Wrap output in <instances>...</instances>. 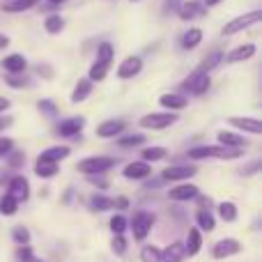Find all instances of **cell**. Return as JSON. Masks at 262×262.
Masks as SVG:
<instances>
[{"instance_id": "cell-47", "label": "cell", "mask_w": 262, "mask_h": 262, "mask_svg": "<svg viewBox=\"0 0 262 262\" xmlns=\"http://www.w3.org/2000/svg\"><path fill=\"white\" fill-rule=\"evenodd\" d=\"M260 166H262V163L260 161H253V163H251V166H246V168H242V175H253V172H258L260 170Z\"/></svg>"}, {"instance_id": "cell-46", "label": "cell", "mask_w": 262, "mask_h": 262, "mask_svg": "<svg viewBox=\"0 0 262 262\" xmlns=\"http://www.w3.org/2000/svg\"><path fill=\"white\" fill-rule=\"evenodd\" d=\"M12 149H14V140H12V138H5V136H0V157H7Z\"/></svg>"}, {"instance_id": "cell-11", "label": "cell", "mask_w": 262, "mask_h": 262, "mask_svg": "<svg viewBox=\"0 0 262 262\" xmlns=\"http://www.w3.org/2000/svg\"><path fill=\"white\" fill-rule=\"evenodd\" d=\"M195 175V166H170L161 172L163 182H182Z\"/></svg>"}, {"instance_id": "cell-53", "label": "cell", "mask_w": 262, "mask_h": 262, "mask_svg": "<svg viewBox=\"0 0 262 262\" xmlns=\"http://www.w3.org/2000/svg\"><path fill=\"white\" fill-rule=\"evenodd\" d=\"M9 46V37L7 35H0V49H7Z\"/></svg>"}, {"instance_id": "cell-40", "label": "cell", "mask_w": 262, "mask_h": 262, "mask_svg": "<svg viewBox=\"0 0 262 262\" xmlns=\"http://www.w3.org/2000/svg\"><path fill=\"white\" fill-rule=\"evenodd\" d=\"M145 143V136L143 134H131V136H122V138L118 140L120 147H136V145H143Z\"/></svg>"}, {"instance_id": "cell-9", "label": "cell", "mask_w": 262, "mask_h": 262, "mask_svg": "<svg viewBox=\"0 0 262 262\" xmlns=\"http://www.w3.org/2000/svg\"><path fill=\"white\" fill-rule=\"evenodd\" d=\"M83 127H85V118H81V115H74V118L62 120V122L58 124V129H55V134L64 136V138H74V136L81 134Z\"/></svg>"}, {"instance_id": "cell-43", "label": "cell", "mask_w": 262, "mask_h": 262, "mask_svg": "<svg viewBox=\"0 0 262 262\" xmlns=\"http://www.w3.org/2000/svg\"><path fill=\"white\" fill-rule=\"evenodd\" d=\"M37 108H39L41 113H46L49 118H55V115H58V108H55V104L51 99H41L39 104H37Z\"/></svg>"}, {"instance_id": "cell-30", "label": "cell", "mask_w": 262, "mask_h": 262, "mask_svg": "<svg viewBox=\"0 0 262 262\" xmlns=\"http://www.w3.org/2000/svg\"><path fill=\"white\" fill-rule=\"evenodd\" d=\"M90 207L95 212H108V209H113V198H108L104 193H95L90 198Z\"/></svg>"}, {"instance_id": "cell-50", "label": "cell", "mask_w": 262, "mask_h": 262, "mask_svg": "<svg viewBox=\"0 0 262 262\" xmlns=\"http://www.w3.org/2000/svg\"><path fill=\"white\" fill-rule=\"evenodd\" d=\"M113 207L115 209H127L129 207V200L127 198H115L113 200Z\"/></svg>"}, {"instance_id": "cell-38", "label": "cell", "mask_w": 262, "mask_h": 262, "mask_svg": "<svg viewBox=\"0 0 262 262\" xmlns=\"http://www.w3.org/2000/svg\"><path fill=\"white\" fill-rule=\"evenodd\" d=\"M108 226H111V230H113V235H122V232L129 228V221L124 214H115V216L111 219Z\"/></svg>"}, {"instance_id": "cell-52", "label": "cell", "mask_w": 262, "mask_h": 262, "mask_svg": "<svg viewBox=\"0 0 262 262\" xmlns=\"http://www.w3.org/2000/svg\"><path fill=\"white\" fill-rule=\"evenodd\" d=\"M223 0H203V5L205 7H216V5H221Z\"/></svg>"}, {"instance_id": "cell-1", "label": "cell", "mask_w": 262, "mask_h": 262, "mask_svg": "<svg viewBox=\"0 0 262 262\" xmlns=\"http://www.w3.org/2000/svg\"><path fill=\"white\" fill-rule=\"evenodd\" d=\"M242 149L226 147V145H200V147L189 149V159L198 161V159H239Z\"/></svg>"}, {"instance_id": "cell-36", "label": "cell", "mask_w": 262, "mask_h": 262, "mask_svg": "<svg viewBox=\"0 0 262 262\" xmlns=\"http://www.w3.org/2000/svg\"><path fill=\"white\" fill-rule=\"evenodd\" d=\"M166 154H168V152H166L163 147H145V149H143V159H140V161L154 163V161H161Z\"/></svg>"}, {"instance_id": "cell-29", "label": "cell", "mask_w": 262, "mask_h": 262, "mask_svg": "<svg viewBox=\"0 0 262 262\" xmlns=\"http://www.w3.org/2000/svg\"><path fill=\"white\" fill-rule=\"evenodd\" d=\"M108 69H111V64L99 62V60H97V62L90 67V74H88V81H90V83H95V81H97V83L104 81V78L108 76Z\"/></svg>"}, {"instance_id": "cell-37", "label": "cell", "mask_w": 262, "mask_h": 262, "mask_svg": "<svg viewBox=\"0 0 262 262\" xmlns=\"http://www.w3.org/2000/svg\"><path fill=\"white\" fill-rule=\"evenodd\" d=\"M159 258H161V249H159V246L147 244L140 249V260L143 262H159Z\"/></svg>"}, {"instance_id": "cell-5", "label": "cell", "mask_w": 262, "mask_h": 262, "mask_svg": "<svg viewBox=\"0 0 262 262\" xmlns=\"http://www.w3.org/2000/svg\"><path fill=\"white\" fill-rule=\"evenodd\" d=\"M175 122H177V113H170V111L168 113H149L140 118V127L152 129V131H163Z\"/></svg>"}, {"instance_id": "cell-25", "label": "cell", "mask_w": 262, "mask_h": 262, "mask_svg": "<svg viewBox=\"0 0 262 262\" xmlns=\"http://www.w3.org/2000/svg\"><path fill=\"white\" fill-rule=\"evenodd\" d=\"M35 175L41 177V180H51V177L58 175V163H51V161H41V159H37Z\"/></svg>"}, {"instance_id": "cell-6", "label": "cell", "mask_w": 262, "mask_h": 262, "mask_svg": "<svg viewBox=\"0 0 262 262\" xmlns=\"http://www.w3.org/2000/svg\"><path fill=\"white\" fill-rule=\"evenodd\" d=\"M212 81H209V74H205L203 69H195L184 83H182V92H191V95H205L209 90Z\"/></svg>"}, {"instance_id": "cell-42", "label": "cell", "mask_w": 262, "mask_h": 262, "mask_svg": "<svg viewBox=\"0 0 262 262\" xmlns=\"http://www.w3.org/2000/svg\"><path fill=\"white\" fill-rule=\"evenodd\" d=\"M16 258L21 260V262H46V260L37 258V255L32 253V249H30V246H18V251H16Z\"/></svg>"}, {"instance_id": "cell-22", "label": "cell", "mask_w": 262, "mask_h": 262, "mask_svg": "<svg viewBox=\"0 0 262 262\" xmlns=\"http://www.w3.org/2000/svg\"><path fill=\"white\" fill-rule=\"evenodd\" d=\"M69 152H72V149H69L67 145H55V147L44 149V152H41L37 159H41V161H51V163H60L62 159L69 157Z\"/></svg>"}, {"instance_id": "cell-28", "label": "cell", "mask_w": 262, "mask_h": 262, "mask_svg": "<svg viewBox=\"0 0 262 262\" xmlns=\"http://www.w3.org/2000/svg\"><path fill=\"white\" fill-rule=\"evenodd\" d=\"M200 41H203V30L200 28H191V30H186L182 35V46L184 49H195Z\"/></svg>"}, {"instance_id": "cell-41", "label": "cell", "mask_w": 262, "mask_h": 262, "mask_svg": "<svg viewBox=\"0 0 262 262\" xmlns=\"http://www.w3.org/2000/svg\"><path fill=\"white\" fill-rule=\"evenodd\" d=\"M5 81H7L12 88H30V83H32L30 78L26 76V72H23V74H9Z\"/></svg>"}, {"instance_id": "cell-51", "label": "cell", "mask_w": 262, "mask_h": 262, "mask_svg": "<svg viewBox=\"0 0 262 262\" xmlns=\"http://www.w3.org/2000/svg\"><path fill=\"white\" fill-rule=\"evenodd\" d=\"M9 108V99H5V97H0V113H5V111Z\"/></svg>"}, {"instance_id": "cell-49", "label": "cell", "mask_w": 262, "mask_h": 262, "mask_svg": "<svg viewBox=\"0 0 262 262\" xmlns=\"http://www.w3.org/2000/svg\"><path fill=\"white\" fill-rule=\"evenodd\" d=\"M12 122H14L12 115H0V131H5L7 127H12Z\"/></svg>"}, {"instance_id": "cell-3", "label": "cell", "mask_w": 262, "mask_h": 262, "mask_svg": "<svg viewBox=\"0 0 262 262\" xmlns=\"http://www.w3.org/2000/svg\"><path fill=\"white\" fill-rule=\"evenodd\" d=\"M262 21V9H253L249 14H242V16H235L230 23L223 26V35H237V32L246 30V28L255 26V23Z\"/></svg>"}, {"instance_id": "cell-31", "label": "cell", "mask_w": 262, "mask_h": 262, "mask_svg": "<svg viewBox=\"0 0 262 262\" xmlns=\"http://www.w3.org/2000/svg\"><path fill=\"white\" fill-rule=\"evenodd\" d=\"M64 28V18L58 16V14H51V16L44 18V30L49 32V35H60Z\"/></svg>"}, {"instance_id": "cell-21", "label": "cell", "mask_w": 262, "mask_h": 262, "mask_svg": "<svg viewBox=\"0 0 262 262\" xmlns=\"http://www.w3.org/2000/svg\"><path fill=\"white\" fill-rule=\"evenodd\" d=\"M200 249H203V235H200L198 228H191L189 235H186L184 253L189 255V258H193V255H198V253H200Z\"/></svg>"}, {"instance_id": "cell-2", "label": "cell", "mask_w": 262, "mask_h": 262, "mask_svg": "<svg viewBox=\"0 0 262 262\" xmlns=\"http://www.w3.org/2000/svg\"><path fill=\"white\" fill-rule=\"evenodd\" d=\"M113 166H115L113 157H88V159H83V161H78L76 168H78V172L92 177V175H104V172H108Z\"/></svg>"}, {"instance_id": "cell-19", "label": "cell", "mask_w": 262, "mask_h": 262, "mask_svg": "<svg viewBox=\"0 0 262 262\" xmlns=\"http://www.w3.org/2000/svg\"><path fill=\"white\" fill-rule=\"evenodd\" d=\"M205 5L203 3H195V0H189V3H182L180 7H177V14H180V18H184V21H189V18H198L205 14Z\"/></svg>"}, {"instance_id": "cell-45", "label": "cell", "mask_w": 262, "mask_h": 262, "mask_svg": "<svg viewBox=\"0 0 262 262\" xmlns=\"http://www.w3.org/2000/svg\"><path fill=\"white\" fill-rule=\"evenodd\" d=\"M7 157H9V166H12V168H21L23 161H26V154H23V152H14V149L7 154Z\"/></svg>"}, {"instance_id": "cell-35", "label": "cell", "mask_w": 262, "mask_h": 262, "mask_svg": "<svg viewBox=\"0 0 262 262\" xmlns=\"http://www.w3.org/2000/svg\"><path fill=\"white\" fill-rule=\"evenodd\" d=\"M221 62H223V53H221V51H214V53H209L207 58L200 62V69H203L205 74H209L214 67H219Z\"/></svg>"}, {"instance_id": "cell-20", "label": "cell", "mask_w": 262, "mask_h": 262, "mask_svg": "<svg viewBox=\"0 0 262 262\" xmlns=\"http://www.w3.org/2000/svg\"><path fill=\"white\" fill-rule=\"evenodd\" d=\"M184 258H186L184 244H182V242H172L170 246H166V249L161 251V258H159V262H182Z\"/></svg>"}, {"instance_id": "cell-39", "label": "cell", "mask_w": 262, "mask_h": 262, "mask_svg": "<svg viewBox=\"0 0 262 262\" xmlns=\"http://www.w3.org/2000/svg\"><path fill=\"white\" fill-rule=\"evenodd\" d=\"M12 237H14V242H16L18 246H28V244H30V230H28V228H23V226L14 228Z\"/></svg>"}, {"instance_id": "cell-15", "label": "cell", "mask_w": 262, "mask_h": 262, "mask_svg": "<svg viewBox=\"0 0 262 262\" xmlns=\"http://www.w3.org/2000/svg\"><path fill=\"white\" fill-rule=\"evenodd\" d=\"M124 120H106V122H101L99 127H97V136L99 138H115V136H120L124 131Z\"/></svg>"}, {"instance_id": "cell-14", "label": "cell", "mask_w": 262, "mask_h": 262, "mask_svg": "<svg viewBox=\"0 0 262 262\" xmlns=\"http://www.w3.org/2000/svg\"><path fill=\"white\" fill-rule=\"evenodd\" d=\"M228 124L239 131H246V134H253V136H260L262 134V122L255 118H230Z\"/></svg>"}, {"instance_id": "cell-26", "label": "cell", "mask_w": 262, "mask_h": 262, "mask_svg": "<svg viewBox=\"0 0 262 262\" xmlns=\"http://www.w3.org/2000/svg\"><path fill=\"white\" fill-rule=\"evenodd\" d=\"M195 221H198V230H205V232H212L214 228H216V221H214L212 212L209 209H198L195 212Z\"/></svg>"}, {"instance_id": "cell-32", "label": "cell", "mask_w": 262, "mask_h": 262, "mask_svg": "<svg viewBox=\"0 0 262 262\" xmlns=\"http://www.w3.org/2000/svg\"><path fill=\"white\" fill-rule=\"evenodd\" d=\"M219 216H221L226 223L237 221V216H239V212H237V205L235 203H221V205H219Z\"/></svg>"}, {"instance_id": "cell-34", "label": "cell", "mask_w": 262, "mask_h": 262, "mask_svg": "<svg viewBox=\"0 0 262 262\" xmlns=\"http://www.w3.org/2000/svg\"><path fill=\"white\" fill-rule=\"evenodd\" d=\"M16 209H18V203L9 193H5L3 198H0V214H3V216H14Z\"/></svg>"}, {"instance_id": "cell-56", "label": "cell", "mask_w": 262, "mask_h": 262, "mask_svg": "<svg viewBox=\"0 0 262 262\" xmlns=\"http://www.w3.org/2000/svg\"><path fill=\"white\" fill-rule=\"evenodd\" d=\"M131 3H140V0H131Z\"/></svg>"}, {"instance_id": "cell-27", "label": "cell", "mask_w": 262, "mask_h": 262, "mask_svg": "<svg viewBox=\"0 0 262 262\" xmlns=\"http://www.w3.org/2000/svg\"><path fill=\"white\" fill-rule=\"evenodd\" d=\"M37 3H39V0H9V3L0 5V9H3V12H28V9H32Z\"/></svg>"}, {"instance_id": "cell-23", "label": "cell", "mask_w": 262, "mask_h": 262, "mask_svg": "<svg viewBox=\"0 0 262 262\" xmlns=\"http://www.w3.org/2000/svg\"><path fill=\"white\" fill-rule=\"evenodd\" d=\"M3 67L7 69L9 74H23L26 72V67H28V62H26V58H23L21 53H12V55H7V58L3 60Z\"/></svg>"}, {"instance_id": "cell-7", "label": "cell", "mask_w": 262, "mask_h": 262, "mask_svg": "<svg viewBox=\"0 0 262 262\" xmlns=\"http://www.w3.org/2000/svg\"><path fill=\"white\" fill-rule=\"evenodd\" d=\"M237 253H242V244H239V239H235V237L219 239L216 244L212 246V258L214 260H226V258L237 255Z\"/></svg>"}, {"instance_id": "cell-12", "label": "cell", "mask_w": 262, "mask_h": 262, "mask_svg": "<svg viewBox=\"0 0 262 262\" xmlns=\"http://www.w3.org/2000/svg\"><path fill=\"white\" fill-rule=\"evenodd\" d=\"M159 104H161L163 108H170V113H175V111L186 108V106H189V99H186L182 92H168V95L159 97Z\"/></svg>"}, {"instance_id": "cell-8", "label": "cell", "mask_w": 262, "mask_h": 262, "mask_svg": "<svg viewBox=\"0 0 262 262\" xmlns=\"http://www.w3.org/2000/svg\"><path fill=\"white\" fill-rule=\"evenodd\" d=\"M7 193L12 195L16 203H26L28 198H30V184H28V180L23 175H16L9 180V189Z\"/></svg>"}, {"instance_id": "cell-16", "label": "cell", "mask_w": 262, "mask_h": 262, "mask_svg": "<svg viewBox=\"0 0 262 262\" xmlns=\"http://www.w3.org/2000/svg\"><path fill=\"white\" fill-rule=\"evenodd\" d=\"M216 140H219V145H226V147H237V149H244L246 145H249V140H246L244 136L235 134V131H219Z\"/></svg>"}, {"instance_id": "cell-18", "label": "cell", "mask_w": 262, "mask_h": 262, "mask_svg": "<svg viewBox=\"0 0 262 262\" xmlns=\"http://www.w3.org/2000/svg\"><path fill=\"white\" fill-rule=\"evenodd\" d=\"M253 55H255V44H244V46H237L228 55H223V60L228 64H235V62H242V60H251Z\"/></svg>"}, {"instance_id": "cell-44", "label": "cell", "mask_w": 262, "mask_h": 262, "mask_svg": "<svg viewBox=\"0 0 262 262\" xmlns=\"http://www.w3.org/2000/svg\"><path fill=\"white\" fill-rule=\"evenodd\" d=\"M111 246H113V251H115L118 255H124V253H127V239H124L122 235H115L113 242H111Z\"/></svg>"}, {"instance_id": "cell-17", "label": "cell", "mask_w": 262, "mask_h": 262, "mask_svg": "<svg viewBox=\"0 0 262 262\" xmlns=\"http://www.w3.org/2000/svg\"><path fill=\"white\" fill-rule=\"evenodd\" d=\"M168 198L177 200V203L193 200V198H198V186H193V184H180V186H175V189L168 191Z\"/></svg>"}, {"instance_id": "cell-54", "label": "cell", "mask_w": 262, "mask_h": 262, "mask_svg": "<svg viewBox=\"0 0 262 262\" xmlns=\"http://www.w3.org/2000/svg\"><path fill=\"white\" fill-rule=\"evenodd\" d=\"M180 7V0H168L166 3V9H177Z\"/></svg>"}, {"instance_id": "cell-4", "label": "cell", "mask_w": 262, "mask_h": 262, "mask_svg": "<svg viewBox=\"0 0 262 262\" xmlns=\"http://www.w3.org/2000/svg\"><path fill=\"white\" fill-rule=\"evenodd\" d=\"M129 226H131V232H134V239L143 242L154 226V214L152 212H136Z\"/></svg>"}, {"instance_id": "cell-13", "label": "cell", "mask_w": 262, "mask_h": 262, "mask_svg": "<svg viewBox=\"0 0 262 262\" xmlns=\"http://www.w3.org/2000/svg\"><path fill=\"white\" fill-rule=\"evenodd\" d=\"M122 175L127 180H145V177L152 175V166L145 161H134V163H127L122 170Z\"/></svg>"}, {"instance_id": "cell-48", "label": "cell", "mask_w": 262, "mask_h": 262, "mask_svg": "<svg viewBox=\"0 0 262 262\" xmlns=\"http://www.w3.org/2000/svg\"><path fill=\"white\" fill-rule=\"evenodd\" d=\"M88 180H90L95 186H99V189H106V186H108V182H106L101 175H92V177H88Z\"/></svg>"}, {"instance_id": "cell-24", "label": "cell", "mask_w": 262, "mask_h": 262, "mask_svg": "<svg viewBox=\"0 0 262 262\" xmlns=\"http://www.w3.org/2000/svg\"><path fill=\"white\" fill-rule=\"evenodd\" d=\"M90 92H92V83L88 81V78H81V81L74 85L72 104H81V101H85L88 97H90Z\"/></svg>"}, {"instance_id": "cell-55", "label": "cell", "mask_w": 262, "mask_h": 262, "mask_svg": "<svg viewBox=\"0 0 262 262\" xmlns=\"http://www.w3.org/2000/svg\"><path fill=\"white\" fill-rule=\"evenodd\" d=\"M62 3H67V0H49V5H62Z\"/></svg>"}, {"instance_id": "cell-10", "label": "cell", "mask_w": 262, "mask_h": 262, "mask_svg": "<svg viewBox=\"0 0 262 262\" xmlns=\"http://www.w3.org/2000/svg\"><path fill=\"white\" fill-rule=\"evenodd\" d=\"M140 69H143V60H140L138 55H129V58H124L122 62H120V67H118V76L122 78V81H127V78L138 76Z\"/></svg>"}, {"instance_id": "cell-33", "label": "cell", "mask_w": 262, "mask_h": 262, "mask_svg": "<svg viewBox=\"0 0 262 262\" xmlns=\"http://www.w3.org/2000/svg\"><path fill=\"white\" fill-rule=\"evenodd\" d=\"M113 58H115L113 44H111V41H101L99 49H97V60H99V62L111 64V62H113Z\"/></svg>"}]
</instances>
